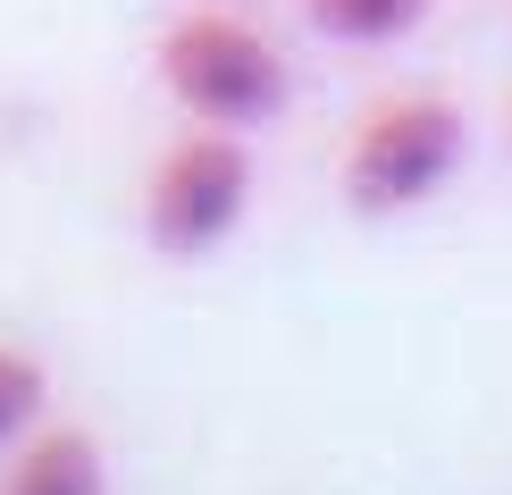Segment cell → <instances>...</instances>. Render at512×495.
<instances>
[{
    "label": "cell",
    "mask_w": 512,
    "mask_h": 495,
    "mask_svg": "<svg viewBox=\"0 0 512 495\" xmlns=\"http://www.w3.org/2000/svg\"><path fill=\"white\" fill-rule=\"evenodd\" d=\"M252 202V160L236 143V126H202V135H185L177 152L152 168V193H143V227H152L160 252H177V261H194L210 252L219 235H236Z\"/></svg>",
    "instance_id": "obj_3"
},
{
    "label": "cell",
    "mask_w": 512,
    "mask_h": 495,
    "mask_svg": "<svg viewBox=\"0 0 512 495\" xmlns=\"http://www.w3.org/2000/svg\"><path fill=\"white\" fill-rule=\"evenodd\" d=\"M160 84L202 126H236V135L286 110V59H277V42L261 26H244L236 9H219V0H202L194 17H177L160 34Z\"/></svg>",
    "instance_id": "obj_1"
},
{
    "label": "cell",
    "mask_w": 512,
    "mask_h": 495,
    "mask_svg": "<svg viewBox=\"0 0 512 495\" xmlns=\"http://www.w3.org/2000/svg\"><path fill=\"white\" fill-rule=\"evenodd\" d=\"M437 0H303V17L328 42H353V51H370V42H403L429 26Z\"/></svg>",
    "instance_id": "obj_5"
},
{
    "label": "cell",
    "mask_w": 512,
    "mask_h": 495,
    "mask_svg": "<svg viewBox=\"0 0 512 495\" xmlns=\"http://www.w3.org/2000/svg\"><path fill=\"white\" fill-rule=\"evenodd\" d=\"M219 9H236V0H219Z\"/></svg>",
    "instance_id": "obj_7"
},
{
    "label": "cell",
    "mask_w": 512,
    "mask_h": 495,
    "mask_svg": "<svg viewBox=\"0 0 512 495\" xmlns=\"http://www.w3.org/2000/svg\"><path fill=\"white\" fill-rule=\"evenodd\" d=\"M462 152H471V126H462V110L445 93H395L345 143V202L370 210V219L420 210L454 185Z\"/></svg>",
    "instance_id": "obj_2"
},
{
    "label": "cell",
    "mask_w": 512,
    "mask_h": 495,
    "mask_svg": "<svg viewBox=\"0 0 512 495\" xmlns=\"http://www.w3.org/2000/svg\"><path fill=\"white\" fill-rule=\"evenodd\" d=\"M0 495H101L93 437H76V428H42V437H26V454H17V470H9Z\"/></svg>",
    "instance_id": "obj_4"
},
{
    "label": "cell",
    "mask_w": 512,
    "mask_h": 495,
    "mask_svg": "<svg viewBox=\"0 0 512 495\" xmlns=\"http://www.w3.org/2000/svg\"><path fill=\"white\" fill-rule=\"evenodd\" d=\"M34 412H42V370H34L26 353H17V344H0V445L26 437Z\"/></svg>",
    "instance_id": "obj_6"
}]
</instances>
